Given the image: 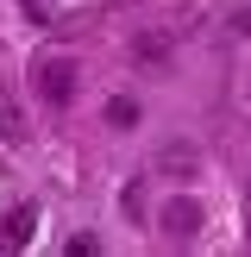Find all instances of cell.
I'll return each instance as SVG.
<instances>
[{
  "label": "cell",
  "mask_w": 251,
  "mask_h": 257,
  "mask_svg": "<svg viewBox=\"0 0 251 257\" xmlns=\"http://www.w3.org/2000/svg\"><path fill=\"white\" fill-rule=\"evenodd\" d=\"M151 176H170L176 188H188V182L201 176V151H195V145H163L157 157H151Z\"/></svg>",
  "instance_id": "1"
},
{
  "label": "cell",
  "mask_w": 251,
  "mask_h": 257,
  "mask_svg": "<svg viewBox=\"0 0 251 257\" xmlns=\"http://www.w3.org/2000/svg\"><path fill=\"white\" fill-rule=\"evenodd\" d=\"M69 94H75V63L69 57H44V63H38V100L63 107Z\"/></svg>",
  "instance_id": "2"
},
{
  "label": "cell",
  "mask_w": 251,
  "mask_h": 257,
  "mask_svg": "<svg viewBox=\"0 0 251 257\" xmlns=\"http://www.w3.org/2000/svg\"><path fill=\"white\" fill-rule=\"evenodd\" d=\"M201 226H207V213H201V201H188V195H176L170 207H163V232H170V238H195Z\"/></svg>",
  "instance_id": "3"
},
{
  "label": "cell",
  "mask_w": 251,
  "mask_h": 257,
  "mask_svg": "<svg viewBox=\"0 0 251 257\" xmlns=\"http://www.w3.org/2000/svg\"><path fill=\"white\" fill-rule=\"evenodd\" d=\"M100 113H107V125H113V132H132V125H138V100H132V94H113Z\"/></svg>",
  "instance_id": "4"
},
{
  "label": "cell",
  "mask_w": 251,
  "mask_h": 257,
  "mask_svg": "<svg viewBox=\"0 0 251 257\" xmlns=\"http://www.w3.org/2000/svg\"><path fill=\"white\" fill-rule=\"evenodd\" d=\"M0 138H7V145H25V138H32V125H25V113L13 107V100H0Z\"/></svg>",
  "instance_id": "5"
},
{
  "label": "cell",
  "mask_w": 251,
  "mask_h": 257,
  "mask_svg": "<svg viewBox=\"0 0 251 257\" xmlns=\"http://www.w3.org/2000/svg\"><path fill=\"white\" fill-rule=\"evenodd\" d=\"M119 207H126V213H132V220H138V213H145V182H126V195H119Z\"/></svg>",
  "instance_id": "6"
}]
</instances>
